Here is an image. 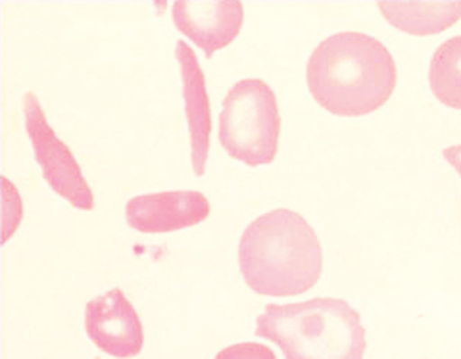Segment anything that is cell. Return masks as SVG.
Returning a JSON list of instances; mask_svg holds the SVG:
<instances>
[{"instance_id": "6da1fadb", "label": "cell", "mask_w": 461, "mask_h": 359, "mask_svg": "<svg viewBox=\"0 0 461 359\" xmlns=\"http://www.w3.org/2000/svg\"><path fill=\"white\" fill-rule=\"evenodd\" d=\"M393 54L371 35L344 31L312 52L306 81L315 103L342 118L379 110L396 87Z\"/></svg>"}, {"instance_id": "7a4b0ae2", "label": "cell", "mask_w": 461, "mask_h": 359, "mask_svg": "<svg viewBox=\"0 0 461 359\" xmlns=\"http://www.w3.org/2000/svg\"><path fill=\"white\" fill-rule=\"evenodd\" d=\"M239 265L244 283L262 296H298L321 277L323 252L312 225L291 210L254 220L240 237Z\"/></svg>"}, {"instance_id": "3957f363", "label": "cell", "mask_w": 461, "mask_h": 359, "mask_svg": "<svg viewBox=\"0 0 461 359\" xmlns=\"http://www.w3.org/2000/svg\"><path fill=\"white\" fill-rule=\"evenodd\" d=\"M256 335L277 344L285 359H364L367 348L362 318L340 298L267 304Z\"/></svg>"}, {"instance_id": "277c9868", "label": "cell", "mask_w": 461, "mask_h": 359, "mask_svg": "<svg viewBox=\"0 0 461 359\" xmlns=\"http://www.w3.org/2000/svg\"><path fill=\"white\" fill-rule=\"evenodd\" d=\"M281 135L277 96L262 79H242L223 98L220 142L225 152L247 166L276 160Z\"/></svg>"}, {"instance_id": "5b68a950", "label": "cell", "mask_w": 461, "mask_h": 359, "mask_svg": "<svg viewBox=\"0 0 461 359\" xmlns=\"http://www.w3.org/2000/svg\"><path fill=\"white\" fill-rule=\"evenodd\" d=\"M23 113L25 131L33 145L35 160L39 162L42 177L50 184V189L66 198L77 210H93L95 196L89 183L83 177L74 152L54 133L33 93H27L23 96Z\"/></svg>"}, {"instance_id": "8992f818", "label": "cell", "mask_w": 461, "mask_h": 359, "mask_svg": "<svg viewBox=\"0 0 461 359\" xmlns=\"http://www.w3.org/2000/svg\"><path fill=\"white\" fill-rule=\"evenodd\" d=\"M85 330L100 352L118 359L135 357L144 346L139 313L120 289H112L86 304Z\"/></svg>"}, {"instance_id": "52a82bcc", "label": "cell", "mask_w": 461, "mask_h": 359, "mask_svg": "<svg viewBox=\"0 0 461 359\" xmlns=\"http://www.w3.org/2000/svg\"><path fill=\"white\" fill-rule=\"evenodd\" d=\"M210 215L208 198L196 191H167L135 196L125 206L127 225L139 233H171L189 229Z\"/></svg>"}, {"instance_id": "ba28073f", "label": "cell", "mask_w": 461, "mask_h": 359, "mask_svg": "<svg viewBox=\"0 0 461 359\" xmlns=\"http://www.w3.org/2000/svg\"><path fill=\"white\" fill-rule=\"evenodd\" d=\"M171 16L177 30L204 50L206 58H212L213 52L230 45L240 33L244 6L239 0H220V3L177 0L173 3Z\"/></svg>"}, {"instance_id": "9c48e42d", "label": "cell", "mask_w": 461, "mask_h": 359, "mask_svg": "<svg viewBox=\"0 0 461 359\" xmlns=\"http://www.w3.org/2000/svg\"><path fill=\"white\" fill-rule=\"evenodd\" d=\"M176 58L181 69L185 113L191 133V162L194 175L200 177L206 171L212 135V110L206 91V77L198 64L196 54L185 40H179L176 45Z\"/></svg>"}, {"instance_id": "30bf717a", "label": "cell", "mask_w": 461, "mask_h": 359, "mask_svg": "<svg viewBox=\"0 0 461 359\" xmlns=\"http://www.w3.org/2000/svg\"><path fill=\"white\" fill-rule=\"evenodd\" d=\"M388 23L410 35H432L461 18V3H379Z\"/></svg>"}, {"instance_id": "8fae6325", "label": "cell", "mask_w": 461, "mask_h": 359, "mask_svg": "<svg viewBox=\"0 0 461 359\" xmlns=\"http://www.w3.org/2000/svg\"><path fill=\"white\" fill-rule=\"evenodd\" d=\"M429 85L442 104L461 110V35L442 42L432 54Z\"/></svg>"}, {"instance_id": "7c38bea8", "label": "cell", "mask_w": 461, "mask_h": 359, "mask_svg": "<svg viewBox=\"0 0 461 359\" xmlns=\"http://www.w3.org/2000/svg\"><path fill=\"white\" fill-rule=\"evenodd\" d=\"M213 359H277V355L266 344L240 342L223 348Z\"/></svg>"}, {"instance_id": "4fadbf2b", "label": "cell", "mask_w": 461, "mask_h": 359, "mask_svg": "<svg viewBox=\"0 0 461 359\" xmlns=\"http://www.w3.org/2000/svg\"><path fill=\"white\" fill-rule=\"evenodd\" d=\"M442 156L446 157V162H448L457 174L461 175V145L457 147H450V148H444Z\"/></svg>"}]
</instances>
